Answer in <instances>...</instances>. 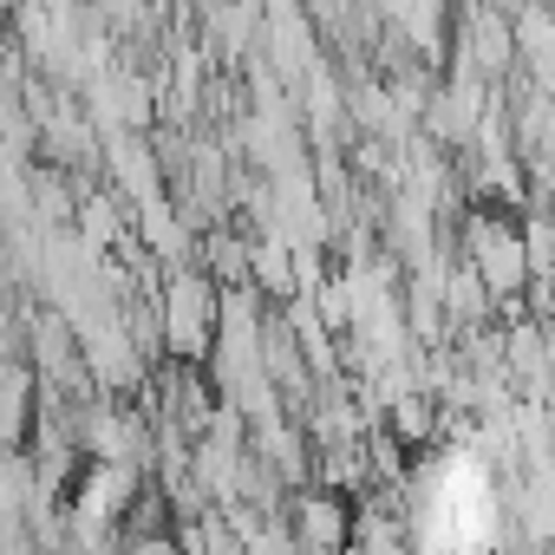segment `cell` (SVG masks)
Wrapping results in <instances>:
<instances>
[{"label":"cell","mask_w":555,"mask_h":555,"mask_svg":"<svg viewBox=\"0 0 555 555\" xmlns=\"http://www.w3.org/2000/svg\"><path fill=\"white\" fill-rule=\"evenodd\" d=\"M301 535L321 542V548H340V509H334V496H308V509H301Z\"/></svg>","instance_id":"cell-1"}]
</instances>
